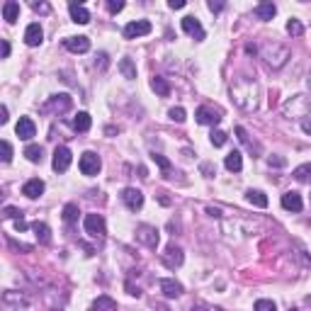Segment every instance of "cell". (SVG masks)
I'll use <instances>...</instances> for the list:
<instances>
[{
  "mask_svg": "<svg viewBox=\"0 0 311 311\" xmlns=\"http://www.w3.org/2000/svg\"><path fill=\"white\" fill-rule=\"evenodd\" d=\"M136 241L146 248H156L158 241H161V233L151 224H141V226H136Z\"/></svg>",
  "mask_w": 311,
  "mask_h": 311,
  "instance_id": "1",
  "label": "cell"
},
{
  "mask_svg": "<svg viewBox=\"0 0 311 311\" xmlns=\"http://www.w3.org/2000/svg\"><path fill=\"white\" fill-rule=\"evenodd\" d=\"M78 166H80V173H83V175H98L102 168V161L98 153L85 151V153L80 156V163H78Z\"/></svg>",
  "mask_w": 311,
  "mask_h": 311,
  "instance_id": "2",
  "label": "cell"
},
{
  "mask_svg": "<svg viewBox=\"0 0 311 311\" xmlns=\"http://www.w3.org/2000/svg\"><path fill=\"white\" fill-rule=\"evenodd\" d=\"M83 226H85V233L95 236V238H102V236L107 233V226H105V216H102V214H88L85 222H83Z\"/></svg>",
  "mask_w": 311,
  "mask_h": 311,
  "instance_id": "3",
  "label": "cell"
},
{
  "mask_svg": "<svg viewBox=\"0 0 311 311\" xmlns=\"http://www.w3.org/2000/svg\"><path fill=\"white\" fill-rule=\"evenodd\" d=\"M161 260H163V265H166L168 270H175V267L182 265V260H185V253H182V248H178L175 243H170L166 248V253L161 256Z\"/></svg>",
  "mask_w": 311,
  "mask_h": 311,
  "instance_id": "4",
  "label": "cell"
},
{
  "mask_svg": "<svg viewBox=\"0 0 311 311\" xmlns=\"http://www.w3.org/2000/svg\"><path fill=\"white\" fill-rule=\"evenodd\" d=\"M122 202L127 204V209L139 211L141 207H144V192H141V190H136V188H127L122 192Z\"/></svg>",
  "mask_w": 311,
  "mask_h": 311,
  "instance_id": "5",
  "label": "cell"
},
{
  "mask_svg": "<svg viewBox=\"0 0 311 311\" xmlns=\"http://www.w3.org/2000/svg\"><path fill=\"white\" fill-rule=\"evenodd\" d=\"M151 22L148 20H136V22H129L124 27V37L127 39H136V37H146V34H151Z\"/></svg>",
  "mask_w": 311,
  "mask_h": 311,
  "instance_id": "6",
  "label": "cell"
},
{
  "mask_svg": "<svg viewBox=\"0 0 311 311\" xmlns=\"http://www.w3.org/2000/svg\"><path fill=\"white\" fill-rule=\"evenodd\" d=\"M71 105H73V100L68 98L66 92H61V95H51L49 98V102H46V107H44V112H68L71 110Z\"/></svg>",
  "mask_w": 311,
  "mask_h": 311,
  "instance_id": "7",
  "label": "cell"
},
{
  "mask_svg": "<svg viewBox=\"0 0 311 311\" xmlns=\"http://www.w3.org/2000/svg\"><path fill=\"white\" fill-rule=\"evenodd\" d=\"M73 156H71V148L68 146H58L54 151V170L56 173H66L68 166H71Z\"/></svg>",
  "mask_w": 311,
  "mask_h": 311,
  "instance_id": "8",
  "label": "cell"
},
{
  "mask_svg": "<svg viewBox=\"0 0 311 311\" xmlns=\"http://www.w3.org/2000/svg\"><path fill=\"white\" fill-rule=\"evenodd\" d=\"M182 32L190 34V37H195L197 42H202V39H204V29H202L200 20H197V17H192V15L182 17Z\"/></svg>",
  "mask_w": 311,
  "mask_h": 311,
  "instance_id": "9",
  "label": "cell"
},
{
  "mask_svg": "<svg viewBox=\"0 0 311 311\" xmlns=\"http://www.w3.org/2000/svg\"><path fill=\"white\" fill-rule=\"evenodd\" d=\"M42 42H44V29L39 27V22L27 24V29H24V44L27 46H39Z\"/></svg>",
  "mask_w": 311,
  "mask_h": 311,
  "instance_id": "10",
  "label": "cell"
},
{
  "mask_svg": "<svg viewBox=\"0 0 311 311\" xmlns=\"http://www.w3.org/2000/svg\"><path fill=\"white\" fill-rule=\"evenodd\" d=\"M64 46H66L68 51H73V54H85L90 49V39L88 37H66Z\"/></svg>",
  "mask_w": 311,
  "mask_h": 311,
  "instance_id": "11",
  "label": "cell"
},
{
  "mask_svg": "<svg viewBox=\"0 0 311 311\" xmlns=\"http://www.w3.org/2000/svg\"><path fill=\"white\" fill-rule=\"evenodd\" d=\"M15 132H17V136H20L22 141H29L34 134H37V127H34V122L29 119V117H20V122H17V127H15Z\"/></svg>",
  "mask_w": 311,
  "mask_h": 311,
  "instance_id": "12",
  "label": "cell"
},
{
  "mask_svg": "<svg viewBox=\"0 0 311 311\" xmlns=\"http://www.w3.org/2000/svg\"><path fill=\"white\" fill-rule=\"evenodd\" d=\"M42 192H44V180H39V178L27 180V182L22 185V195L24 197H29V200H37Z\"/></svg>",
  "mask_w": 311,
  "mask_h": 311,
  "instance_id": "13",
  "label": "cell"
},
{
  "mask_svg": "<svg viewBox=\"0 0 311 311\" xmlns=\"http://www.w3.org/2000/svg\"><path fill=\"white\" fill-rule=\"evenodd\" d=\"M279 202H282V207H285L287 211H301V207H304L299 192H285Z\"/></svg>",
  "mask_w": 311,
  "mask_h": 311,
  "instance_id": "14",
  "label": "cell"
},
{
  "mask_svg": "<svg viewBox=\"0 0 311 311\" xmlns=\"http://www.w3.org/2000/svg\"><path fill=\"white\" fill-rule=\"evenodd\" d=\"M158 285H161V292L166 294L168 299H178L180 294H182V285L175 282V279H161Z\"/></svg>",
  "mask_w": 311,
  "mask_h": 311,
  "instance_id": "15",
  "label": "cell"
},
{
  "mask_svg": "<svg viewBox=\"0 0 311 311\" xmlns=\"http://www.w3.org/2000/svg\"><path fill=\"white\" fill-rule=\"evenodd\" d=\"M68 12H71V20L76 24H88L90 22V12L83 8V5H78V3H71L68 5Z\"/></svg>",
  "mask_w": 311,
  "mask_h": 311,
  "instance_id": "16",
  "label": "cell"
},
{
  "mask_svg": "<svg viewBox=\"0 0 311 311\" xmlns=\"http://www.w3.org/2000/svg\"><path fill=\"white\" fill-rule=\"evenodd\" d=\"M256 17L258 20H263V22H267V20H272L275 15H277V5L275 3H260V5H256Z\"/></svg>",
  "mask_w": 311,
  "mask_h": 311,
  "instance_id": "17",
  "label": "cell"
},
{
  "mask_svg": "<svg viewBox=\"0 0 311 311\" xmlns=\"http://www.w3.org/2000/svg\"><path fill=\"white\" fill-rule=\"evenodd\" d=\"M195 117H197V122H200V124H209V127H214V124H219V122H222L219 112L209 110V107H200Z\"/></svg>",
  "mask_w": 311,
  "mask_h": 311,
  "instance_id": "18",
  "label": "cell"
},
{
  "mask_svg": "<svg viewBox=\"0 0 311 311\" xmlns=\"http://www.w3.org/2000/svg\"><path fill=\"white\" fill-rule=\"evenodd\" d=\"M90 311H117V301L112 299V297H107V294H102V297L95 299V304L90 306Z\"/></svg>",
  "mask_w": 311,
  "mask_h": 311,
  "instance_id": "19",
  "label": "cell"
},
{
  "mask_svg": "<svg viewBox=\"0 0 311 311\" xmlns=\"http://www.w3.org/2000/svg\"><path fill=\"white\" fill-rule=\"evenodd\" d=\"M224 166H226V170H231V173H238L243 168V156H241V151H231V153L226 156Z\"/></svg>",
  "mask_w": 311,
  "mask_h": 311,
  "instance_id": "20",
  "label": "cell"
},
{
  "mask_svg": "<svg viewBox=\"0 0 311 311\" xmlns=\"http://www.w3.org/2000/svg\"><path fill=\"white\" fill-rule=\"evenodd\" d=\"M3 17H5V22H17V17H20V5L15 3V0H8L5 5H3Z\"/></svg>",
  "mask_w": 311,
  "mask_h": 311,
  "instance_id": "21",
  "label": "cell"
},
{
  "mask_svg": "<svg viewBox=\"0 0 311 311\" xmlns=\"http://www.w3.org/2000/svg\"><path fill=\"white\" fill-rule=\"evenodd\" d=\"M151 88H153L156 95H161V98H168V95H170V83H168L166 78H161V76L151 78Z\"/></svg>",
  "mask_w": 311,
  "mask_h": 311,
  "instance_id": "22",
  "label": "cell"
},
{
  "mask_svg": "<svg viewBox=\"0 0 311 311\" xmlns=\"http://www.w3.org/2000/svg\"><path fill=\"white\" fill-rule=\"evenodd\" d=\"M245 200L251 202V204H256V207H260V209L267 207L265 192H260V190H248V192H245Z\"/></svg>",
  "mask_w": 311,
  "mask_h": 311,
  "instance_id": "23",
  "label": "cell"
},
{
  "mask_svg": "<svg viewBox=\"0 0 311 311\" xmlns=\"http://www.w3.org/2000/svg\"><path fill=\"white\" fill-rule=\"evenodd\" d=\"M90 124H92V119H90L88 112H78L76 117H73V129L76 132H88Z\"/></svg>",
  "mask_w": 311,
  "mask_h": 311,
  "instance_id": "24",
  "label": "cell"
},
{
  "mask_svg": "<svg viewBox=\"0 0 311 311\" xmlns=\"http://www.w3.org/2000/svg\"><path fill=\"white\" fill-rule=\"evenodd\" d=\"M24 156H27V161L29 163H42V158H44V148L37 144H29L24 148Z\"/></svg>",
  "mask_w": 311,
  "mask_h": 311,
  "instance_id": "25",
  "label": "cell"
},
{
  "mask_svg": "<svg viewBox=\"0 0 311 311\" xmlns=\"http://www.w3.org/2000/svg\"><path fill=\"white\" fill-rule=\"evenodd\" d=\"M32 229H34L37 238H39L42 243H49V241H51V229H49V226H46L44 222H34V224H32Z\"/></svg>",
  "mask_w": 311,
  "mask_h": 311,
  "instance_id": "26",
  "label": "cell"
},
{
  "mask_svg": "<svg viewBox=\"0 0 311 311\" xmlns=\"http://www.w3.org/2000/svg\"><path fill=\"white\" fill-rule=\"evenodd\" d=\"M119 71H122V76L129 78V80L136 78V66H134L132 58H122V61H119Z\"/></svg>",
  "mask_w": 311,
  "mask_h": 311,
  "instance_id": "27",
  "label": "cell"
},
{
  "mask_svg": "<svg viewBox=\"0 0 311 311\" xmlns=\"http://www.w3.org/2000/svg\"><path fill=\"white\" fill-rule=\"evenodd\" d=\"M287 34L289 37H301V34H304V24H301L297 17H292L287 22Z\"/></svg>",
  "mask_w": 311,
  "mask_h": 311,
  "instance_id": "28",
  "label": "cell"
},
{
  "mask_svg": "<svg viewBox=\"0 0 311 311\" xmlns=\"http://www.w3.org/2000/svg\"><path fill=\"white\" fill-rule=\"evenodd\" d=\"M78 214H80V211H78V204H73V202L64 207V219H66L68 224H73V222H76V219H78Z\"/></svg>",
  "mask_w": 311,
  "mask_h": 311,
  "instance_id": "29",
  "label": "cell"
},
{
  "mask_svg": "<svg viewBox=\"0 0 311 311\" xmlns=\"http://www.w3.org/2000/svg\"><path fill=\"white\" fill-rule=\"evenodd\" d=\"M151 158H153L156 163L161 166V170H163V175H166V178H170V161H168L166 156H161V153H153V156H151Z\"/></svg>",
  "mask_w": 311,
  "mask_h": 311,
  "instance_id": "30",
  "label": "cell"
},
{
  "mask_svg": "<svg viewBox=\"0 0 311 311\" xmlns=\"http://www.w3.org/2000/svg\"><path fill=\"white\" fill-rule=\"evenodd\" d=\"M209 141L214 146H224V144H226V132H222V129H214V132L209 134Z\"/></svg>",
  "mask_w": 311,
  "mask_h": 311,
  "instance_id": "31",
  "label": "cell"
},
{
  "mask_svg": "<svg viewBox=\"0 0 311 311\" xmlns=\"http://www.w3.org/2000/svg\"><path fill=\"white\" fill-rule=\"evenodd\" d=\"M309 175H311V163H306V166H299L297 170H294V178L301 180V182H304V180H309Z\"/></svg>",
  "mask_w": 311,
  "mask_h": 311,
  "instance_id": "32",
  "label": "cell"
},
{
  "mask_svg": "<svg viewBox=\"0 0 311 311\" xmlns=\"http://www.w3.org/2000/svg\"><path fill=\"white\" fill-rule=\"evenodd\" d=\"M168 117H170L173 122H185V119H188V114H185L182 107H173V110L168 112Z\"/></svg>",
  "mask_w": 311,
  "mask_h": 311,
  "instance_id": "33",
  "label": "cell"
},
{
  "mask_svg": "<svg viewBox=\"0 0 311 311\" xmlns=\"http://www.w3.org/2000/svg\"><path fill=\"white\" fill-rule=\"evenodd\" d=\"M256 311H277V306H275V301H270V299H258Z\"/></svg>",
  "mask_w": 311,
  "mask_h": 311,
  "instance_id": "34",
  "label": "cell"
},
{
  "mask_svg": "<svg viewBox=\"0 0 311 311\" xmlns=\"http://www.w3.org/2000/svg\"><path fill=\"white\" fill-rule=\"evenodd\" d=\"M3 216H5V219H15V222H17V219H22V211L17 209V207H5V209H3Z\"/></svg>",
  "mask_w": 311,
  "mask_h": 311,
  "instance_id": "35",
  "label": "cell"
},
{
  "mask_svg": "<svg viewBox=\"0 0 311 311\" xmlns=\"http://www.w3.org/2000/svg\"><path fill=\"white\" fill-rule=\"evenodd\" d=\"M236 136H238V141H241V144H245L248 148H251V151H253V141L248 139V134H245L243 127H236Z\"/></svg>",
  "mask_w": 311,
  "mask_h": 311,
  "instance_id": "36",
  "label": "cell"
},
{
  "mask_svg": "<svg viewBox=\"0 0 311 311\" xmlns=\"http://www.w3.org/2000/svg\"><path fill=\"white\" fill-rule=\"evenodd\" d=\"M0 148H3V156H0V158H3V163H10V161H12V146H10V141H3V144H0Z\"/></svg>",
  "mask_w": 311,
  "mask_h": 311,
  "instance_id": "37",
  "label": "cell"
},
{
  "mask_svg": "<svg viewBox=\"0 0 311 311\" xmlns=\"http://www.w3.org/2000/svg\"><path fill=\"white\" fill-rule=\"evenodd\" d=\"M107 10H110V12H122L124 10V3H119V0H117V3H114V0H110V3H107Z\"/></svg>",
  "mask_w": 311,
  "mask_h": 311,
  "instance_id": "38",
  "label": "cell"
},
{
  "mask_svg": "<svg viewBox=\"0 0 311 311\" xmlns=\"http://www.w3.org/2000/svg\"><path fill=\"white\" fill-rule=\"evenodd\" d=\"M267 163H270V166H285V158H279V156H270V158H267Z\"/></svg>",
  "mask_w": 311,
  "mask_h": 311,
  "instance_id": "39",
  "label": "cell"
},
{
  "mask_svg": "<svg viewBox=\"0 0 311 311\" xmlns=\"http://www.w3.org/2000/svg\"><path fill=\"white\" fill-rule=\"evenodd\" d=\"M168 5H170L173 10H182V8H185V0H170Z\"/></svg>",
  "mask_w": 311,
  "mask_h": 311,
  "instance_id": "40",
  "label": "cell"
},
{
  "mask_svg": "<svg viewBox=\"0 0 311 311\" xmlns=\"http://www.w3.org/2000/svg\"><path fill=\"white\" fill-rule=\"evenodd\" d=\"M15 229H17V231H27V229H29V224L24 222V219H17V222H15Z\"/></svg>",
  "mask_w": 311,
  "mask_h": 311,
  "instance_id": "41",
  "label": "cell"
},
{
  "mask_svg": "<svg viewBox=\"0 0 311 311\" xmlns=\"http://www.w3.org/2000/svg\"><path fill=\"white\" fill-rule=\"evenodd\" d=\"M8 119H10V117H8V107L3 105V107H0V124H8Z\"/></svg>",
  "mask_w": 311,
  "mask_h": 311,
  "instance_id": "42",
  "label": "cell"
},
{
  "mask_svg": "<svg viewBox=\"0 0 311 311\" xmlns=\"http://www.w3.org/2000/svg\"><path fill=\"white\" fill-rule=\"evenodd\" d=\"M209 10L211 12H222L224 10V3H214V0H209Z\"/></svg>",
  "mask_w": 311,
  "mask_h": 311,
  "instance_id": "43",
  "label": "cell"
},
{
  "mask_svg": "<svg viewBox=\"0 0 311 311\" xmlns=\"http://www.w3.org/2000/svg\"><path fill=\"white\" fill-rule=\"evenodd\" d=\"M32 8H34L37 12H49V5H46V3H34Z\"/></svg>",
  "mask_w": 311,
  "mask_h": 311,
  "instance_id": "44",
  "label": "cell"
},
{
  "mask_svg": "<svg viewBox=\"0 0 311 311\" xmlns=\"http://www.w3.org/2000/svg\"><path fill=\"white\" fill-rule=\"evenodd\" d=\"M127 289H129V294H132V297H141V289L134 287V285H129V282H127Z\"/></svg>",
  "mask_w": 311,
  "mask_h": 311,
  "instance_id": "45",
  "label": "cell"
},
{
  "mask_svg": "<svg viewBox=\"0 0 311 311\" xmlns=\"http://www.w3.org/2000/svg\"><path fill=\"white\" fill-rule=\"evenodd\" d=\"M301 129H304L306 134H311V119L309 117H304V119H301Z\"/></svg>",
  "mask_w": 311,
  "mask_h": 311,
  "instance_id": "46",
  "label": "cell"
},
{
  "mask_svg": "<svg viewBox=\"0 0 311 311\" xmlns=\"http://www.w3.org/2000/svg\"><path fill=\"white\" fill-rule=\"evenodd\" d=\"M8 56H10V44L3 39V58H8Z\"/></svg>",
  "mask_w": 311,
  "mask_h": 311,
  "instance_id": "47",
  "label": "cell"
},
{
  "mask_svg": "<svg viewBox=\"0 0 311 311\" xmlns=\"http://www.w3.org/2000/svg\"><path fill=\"white\" fill-rule=\"evenodd\" d=\"M211 311H224V309H211Z\"/></svg>",
  "mask_w": 311,
  "mask_h": 311,
  "instance_id": "48",
  "label": "cell"
},
{
  "mask_svg": "<svg viewBox=\"0 0 311 311\" xmlns=\"http://www.w3.org/2000/svg\"><path fill=\"white\" fill-rule=\"evenodd\" d=\"M289 311H299V309H289Z\"/></svg>",
  "mask_w": 311,
  "mask_h": 311,
  "instance_id": "49",
  "label": "cell"
}]
</instances>
